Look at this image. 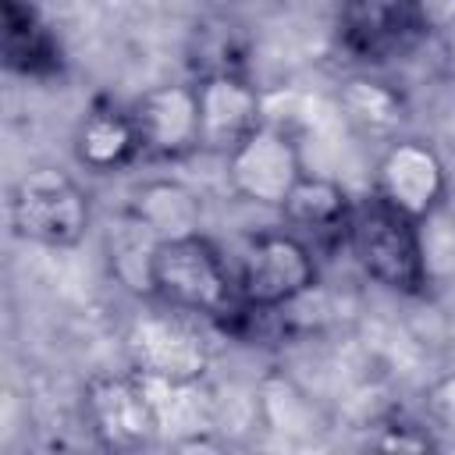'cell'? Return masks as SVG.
Returning a JSON list of instances; mask_svg holds the SVG:
<instances>
[{
	"mask_svg": "<svg viewBox=\"0 0 455 455\" xmlns=\"http://www.w3.org/2000/svg\"><path fill=\"white\" fill-rule=\"evenodd\" d=\"M146 291L156 295L167 309L192 316H231V309L242 306L235 274L203 231L153 242L146 263Z\"/></svg>",
	"mask_w": 455,
	"mask_h": 455,
	"instance_id": "obj_1",
	"label": "cell"
},
{
	"mask_svg": "<svg viewBox=\"0 0 455 455\" xmlns=\"http://www.w3.org/2000/svg\"><path fill=\"white\" fill-rule=\"evenodd\" d=\"M341 235H345L352 259L373 284H380L395 295H423L427 291L430 267H427L419 220L398 213L395 206H387L373 196L370 203L352 206Z\"/></svg>",
	"mask_w": 455,
	"mask_h": 455,
	"instance_id": "obj_2",
	"label": "cell"
},
{
	"mask_svg": "<svg viewBox=\"0 0 455 455\" xmlns=\"http://www.w3.org/2000/svg\"><path fill=\"white\" fill-rule=\"evenodd\" d=\"M7 213L18 238L46 249L78 245L92 224L89 192L57 167H32L21 174L11 188Z\"/></svg>",
	"mask_w": 455,
	"mask_h": 455,
	"instance_id": "obj_3",
	"label": "cell"
},
{
	"mask_svg": "<svg viewBox=\"0 0 455 455\" xmlns=\"http://www.w3.org/2000/svg\"><path fill=\"white\" fill-rule=\"evenodd\" d=\"M238 299L245 309H281L316 284V256L291 231L252 235L238 259Z\"/></svg>",
	"mask_w": 455,
	"mask_h": 455,
	"instance_id": "obj_4",
	"label": "cell"
},
{
	"mask_svg": "<svg viewBox=\"0 0 455 455\" xmlns=\"http://www.w3.org/2000/svg\"><path fill=\"white\" fill-rule=\"evenodd\" d=\"M224 164H228L224 174L231 192L245 203L270 206V210H281L291 188L299 185V178L306 174L299 142L270 121H263L252 135H245L224 156Z\"/></svg>",
	"mask_w": 455,
	"mask_h": 455,
	"instance_id": "obj_5",
	"label": "cell"
},
{
	"mask_svg": "<svg viewBox=\"0 0 455 455\" xmlns=\"http://www.w3.org/2000/svg\"><path fill=\"white\" fill-rule=\"evenodd\" d=\"M373 196L423 224L441 210L448 196V167L427 139L395 135L377 160Z\"/></svg>",
	"mask_w": 455,
	"mask_h": 455,
	"instance_id": "obj_6",
	"label": "cell"
},
{
	"mask_svg": "<svg viewBox=\"0 0 455 455\" xmlns=\"http://www.w3.org/2000/svg\"><path fill=\"white\" fill-rule=\"evenodd\" d=\"M82 412L92 437L110 451H139L160 437L156 409L135 370L92 377L82 391Z\"/></svg>",
	"mask_w": 455,
	"mask_h": 455,
	"instance_id": "obj_7",
	"label": "cell"
},
{
	"mask_svg": "<svg viewBox=\"0 0 455 455\" xmlns=\"http://www.w3.org/2000/svg\"><path fill=\"white\" fill-rule=\"evenodd\" d=\"M128 366L164 380H203L210 370V345L181 320V313H139L124 334Z\"/></svg>",
	"mask_w": 455,
	"mask_h": 455,
	"instance_id": "obj_8",
	"label": "cell"
},
{
	"mask_svg": "<svg viewBox=\"0 0 455 455\" xmlns=\"http://www.w3.org/2000/svg\"><path fill=\"white\" fill-rule=\"evenodd\" d=\"M142 153L156 160H178L192 149H203L199 142V96L196 82H164L146 89L132 107Z\"/></svg>",
	"mask_w": 455,
	"mask_h": 455,
	"instance_id": "obj_9",
	"label": "cell"
},
{
	"mask_svg": "<svg viewBox=\"0 0 455 455\" xmlns=\"http://www.w3.org/2000/svg\"><path fill=\"white\" fill-rule=\"evenodd\" d=\"M199 142L210 153H231L263 124V92L238 71H206L196 82Z\"/></svg>",
	"mask_w": 455,
	"mask_h": 455,
	"instance_id": "obj_10",
	"label": "cell"
},
{
	"mask_svg": "<svg viewBox=\"0 0 455 455\" xmlns=\"http://www.w3.org/2000/svg\"><path fill=\"white\" fill-rule=\"evenodd\" d=\"M142 153V139L132 110L114 103H92L75 128V160L89 174L124 171Z\"/></svg>",
	"mask_w": 455,
	"mask_h": 455,
	"instance_id": "obj_11",
	"label": "cell"
},
{
	"mask_svg": "<svg viewBox=\"0 0 455 455\" xmlns=\"http://www.w3.org/2000/svg\"><path fill=\"white\" fill-rule=\"evenodd\" d=\"M128 220L149 242L199 235V228H203V199L185 181L153 178V181H142L135 188V196L128 203Z\"/></svg>",
	"mask_w": 455,
	"mask_h": 455,
	"instance_id": "obj_12",
	"label": "cell"
},
{
	"mask_svg": "<svg viewBox=\"0 0 455 455\" xmlns=\"http://www.w3.org/2000/svg\"><path fill=\"white\" fill-rule=\"evenodd\" d=\"M338 110L363 135H395L405 124V96L377 75H348L338 85Z\"/></svg>",
	"mask_w": 455,
	"mask_h": 455,
	"instance_id": "obj_13",
	"label": "cell"
},
{
	"mask_svg": "<svg viewBox=\"0 0 455 455\" xmlns=\"http://www.w3.org/2000/svg\"><path fill=\"white\" fill-rule=\"evenodd\" d=\"M352 206L355 203L348 199L341 181L306 171L299 178V185L291 188V196L284 199L281 213H284L288 224L306 228V231H345Z\"/></svg>",
	"mask_w": 455,
	"mask_h": 455,
	"instance_id": "obj_14",
	"label": "cell"
},
{
	"mask_svg": "<svg viewBox=\"0 0 455 455\" xmlns=\"http://www.w3.org/2000/svg\"><path fill=\"white\" fill-rule=\"evenodd\" d=\"M259 412L277 430H306V427H313V405H309L306 391L284 373H267L259 380Z\"/></svg>",
	"mask_w": 455,
	"mask_h": 455,
	"instance_id": "obj_15",
	"label": "cell"
},
{
	"mask_svg": "<svg viewBox=\"0 0 455 455\" xmlns=\"http://www.w3.org/2000/svg\"><path fill=\"white\" fill-rule=\"evenodd\" d=\"M373 444L384 448V451H430V448H437L430 427L412 423V419H387V423H380V434L373 437Z\"/></svg>",
	"mask_w": 455,
	"mask_h": 455,
	"instance_id": "obj_16",
	"label": "cell"
},
{
	"mask_svg": "<svg viewBox=\"0 0 455 455\" xmlns=\"http://www.w3.org/2000/svg\"><path fill=\"white\" fill-rule=\"evenodd\" d=\"M423 402H427V416H430L434 423L455 430V370L444 373V377H437V380L427 387Z\"/></svg>",
	"mask_w": 455,
	"mask_h": 455,
	"instance_id": "obj_17",
	"label": "cell"
},
{
	"mask_svg": "<svg viewBox=\"0 0 455 455\" xmlns=\"http://www.w3.org/2000/svg\"><path fill=\"white\" fill-rule=\"evenodd\" d=\"M405 7L423 25V32H441L455 25V0H405Z\"/></svg>",
	"mask_w": 455,
	"mask_h": 455,
	"instance_id": "obj_18",
	"label": "cell"
}]
</instances>
